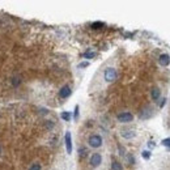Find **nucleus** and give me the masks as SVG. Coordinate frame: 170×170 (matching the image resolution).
<instances>
[{"mask_svg":"<svg viewBox=\"0 0 170 170\" xmlns=\"http://www.w3.org/2000/svg\"><path fill=\"white\" fill-rule=\"evenodd\" d=\"M64 141H66V149H67V153L71 154V153H72V138H71V132H66Z\"/></svg>","mask_w":170,"mask_h":170,"instance_id":"nucleus-4","label":"nucleus"},{"mask_svg":"<svg viewBox=\"0 0 170 170\" xmlns=\"http://www.w3.org/2000/svg\"><path fill=\"white\" fill-rule=\"evenodd\" d=\"M165 104H166V98H162L161 99V104H160V109H162L164 106H165Z\"/></svg>","mask_w":170,"mask_h":170,"instance_id":"nucleus-21","label":"nucleus"},{"mask_svg":"<svg viewBox=\"0 0 170 170\" xmlns=\"http://www.w3.org/2000/svg\"><path fill=\"white\" fill-rule=\"evenodd\" d=\"M128 160H130V162H131V164H135V158H133L132 156H130V157H128Z\"/></svg>","mask_w":170,"mask_h":170,"instance_id":"nucleus-22","label":"nucleus"},{"mask_svg":"<svg viewBox=\"0 0 170 170\" xmlns=\"http://www.w3.org/2000/svg\"><path fill=\"white\" fill-rule=\"evenodd\" d=\"M111 169L113 170H123L122 164L118 162V161H113V164H111Z\"/></svg>","mask_w":170,"mask_h":170,"instance_id":"nucleus-11","label":"nucleus"},{"mask_svg":"<svg viewBox=\"0 0 170 170\" xmlns=\"http://www.w3.org/2000/svg\"><path fill=\"white\" fill-rule=\"evenodd\" d=\"M79 111H80V107H79V105L75 106V111H73V119L77 120L79 119Z\"/></svg>","mask_w":170,"mask_h":170,"instance_id":"nucleus-17","label":"nucleus"},{"mask_svg":"<svg viewBox=\"0 0 170 170\" xmlns=\"http://www.w3.org/2000/svg\"><path fill=\"white\" fill-rule=\"evenodd\" d=\"M97 55L94 51H86V53H84V58L85 59H93Z\"/></svg>","mask_w":170,"mask_h":170,"instance_id":"nucleus-13","label":"nucleus"},{"mask_svg":"<svg viewBox=\"0 0 170 170\" xmlns=\"http://www.w3.org/2000/svg\"><path fill=\"white\" fill-rule=\"evenodd\" d=\"M102 162V156L99 153H93L92 157H90V164H92V166H98L99 164Z\"/></svg>","mask_w":170,"mask_h":170,"instance_id":"nucleus-5","label":"nucleus"},{"mask_svg":"<svg viewBox=\"0 0 170 170\" xmlns=\"http://www.w3.org/2000/svg\"><path fill=\"white\" fill-rule=\"evenodd\" d=\"M158 62L162 67H168L170 64V55L169 54H161L158 58Z\"/></svg>","mask_w":170,"mask_h":170,"instance_id":"nucleus-6","label":"nucleus"},{"mask_svg":"<svg viewBox=\"0 0 170 170\" xmlns=\"http://www.w3.org/2000/svg\"><path fill=\"white\" fill-rule=\"evenodd\" d=\"M105 26V24L104 22H101V21H96V22H93L92 24V29H101V28H104Z\"/></svg>","mask_w":170,"mask_h":170,"instance_id":"nucleus-12","label":"nucleus"},{"mask_svg":"<svg viewBox=\"0 0 170 170\" xmlns=\"http://www.w3.org/2000/svg\"><path fill=\"white\" fill-rule=\"evenodd\" d=\"M71 93H72V90L68 85H64V86L59 90V96L62 97V98H68V97L71 96Z\"/></svg>","mask_w":170,"mask_h":170,"instance_id":"nucleus-7","label":"nucleus"},{"mask_svg":"<svg viewBox=\"0 0 170 170\" xmlns=\"http://www.w3.org/2000/svg\"><path fill=\"white\" fill-rule=\"evenodd\" d=\"M153 115V110L152 107H147L140 113V119H149V118Z\"/></svg>","mask_w":170,"mask_h":170,"instance_id":"nucleus-8","label":"nucleus"},{"mask_svg":"<svg viewBox=\"0 0 170 170\" xmlns=\"http://www.w3.org/2000/svg\"><path fill=\"white\" fill-rule=\"evenodd\" d=\"M104 77H105V80L107 81V83L114 81L115 79H117V71H115V68H113V67H109V68H106L105 69V73H104Z\"/></svg>","mask_w":170,"mask_h":170,"instance_id":"nucleus-1","label":"nucleus"},{"mask_svg":"<svg viewBox=\"0 0 170 170\" xmlns=\"http://www.w3.org/2000/svg\"><path fill=\"white\" fill-rule=\"evenodd\" d=\"M162 145H164V147H166L170 151V138L164 139V140H162Z\"/></svg>","mask_w":170,"mask_h":170,"instance_id":"nucleus-18","label":"nucleus"},{"mask_svg":"<svg viewBox=\"0 0 170 170\" xmlns=\"http://www.w3.org/2000/svg\"><path fill=\"white\" fill-rule=\"evenodd\" d=\"M120 135H122V138L127 139V140H130V139H133L136 136V132L135 131H131V130H127V131H122L120 132Z\"/></svg>","mask_w":170,"mask_h":170,"instance_id":"nucleus-9","label":"nucleus"},{"mask_svg":"<svg viewBox=\"0 0 170 170\" xmlns=\"http://www.w3.org/2000/svg\"><path fill=\"white\" fill-rule=\"evenodd\" d=\"M89 145L92 148H99L102 145V138L99 135H92L89 138Z\"/></svg>","mask_w":170,"mask_h":170,"instance_id":"nucleus-3","label":"nucleus"},{"mask_svg":"<svg viewBox=\"0 0 170 170\" xmlns=\"http://www.w3.org/2000/svg\"><path fill=\"white\" fill-rule=\"evenodd\" d=\"M148 145H149V147L152 148V147H153V145H154V144H153V141H149V144H148Z\"/></svg>","mask_w":170,"mask_h":170,"instance_id":"nucleus-23","label":"nucleus"},{"mask_svg":"<svg viewBox=\"0 0 170 170\" xmlns=\"http://www.w3.org/2000/svg\"><path fill=\"white\" fill-rule=\"evenodd\" d=\"M117 119L119 120L120 123H130V122H132V119H133V115H132L131 113H128V111H124V113L118 114Z\"/></svg>","mask_w":170,"mask_h":170,"instance_id":"nucleus-2","label":"nucleus"},{"mask_svg":"<svg viewBox=\"0 0 170 170\" xmlns=\"http://www.w3.org/2000/svg\"><path fill=\"white\" fill-rule=\"evenodd\" d=\"M88 66H89V63H88V62H84V63H80V64H79L80 68H85V67H88Z\"/></svg>","mask_w":170,"mask_h":170,"instance_id":"nucleus-20","label":"nucleus"},{"mask_svg":"<svg viewBox=\"0 0 170 170\" xmlns=\"http://www.w3.org/2000/svg\"><path fill=\"white\" fill-rule=\"evenodd\" d=\"M41 169H42V166H41V164H38V162H34L29 168V170H41Z\"/></svg>","mask_w":170,"mask_h":170,"instance_id":"nucleus-15","label":"nucleus"},{"mask_svg":"<svg viewBox=\"0 0 170 170\" xmlns=\"http://www.w3.org/2000/svg\"><path fill=\"white\" fill-rule=\"evenodd\" d=\"M141 156H143V158H144V160H149L151 158V152L149 151H143Z\"/></svg>","mask_w":170,"mask_h":170,"instance_id":"nucleus-16","label":"nucleus"},{"mask_svg":"<svg viewBox=\"0 0 170 170\" xmlns=\"http://www.w3.org/2000/svg\"><path fill=\"white\" fill-rule=\"evenodd\" d=\"M60 117H62V119L66 120V122H68V120L71 119V114H69L68 111H63V113L60 114Z\"/></svg>","mask_w":170,"mask_h":170,"instance_id":"nucleus-14","label":"nucleus"},{"mask_svg":"<svg viewBox=\"0 0 170 170\" xmlns=\"http://www.w3.org/2000/svg\"><path fill=\"white\" fill-rule=\"evenodd\" d=\"M79 153H80V157H85L86 156V149H85V148H80Z\"/></svg>","mask_w":170,"mask_h":170,"instance_id":"nucleus-19","label":"nucleus"},{"mask_svg":"<svg viewBox=\"0 0 170 170\" xmlns=\"http://www.w3.org/2000/svg\"><path fill=\"white\" fill-rule=\"evenodd\" d=\"M151 96H152V99H153V101H158V98L161 96V90L158 88H153L151 92Z\"/></svg>","mask_w":170,"mask_h":170,"instance_id":"nucleus-10","label":"nucleus"}]
</instances>
